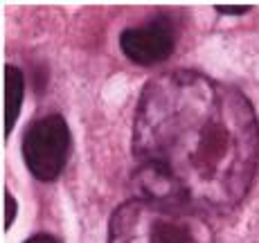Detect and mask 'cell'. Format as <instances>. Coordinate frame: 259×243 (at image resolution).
Segmentation results:
<instances>
[{
    "label": "cell",
    "mask_w": 259,
    "mask_h": 243,
    "mask_svg": "<svg viewBox=\"0 0 259 243\" xmlns=\"http://www.w3.org/2000/svg\"><path fill=\"white\" fill-rule=\"evenodd\" d=\"M70 149V133L61 117H45L36 122L23 140V155L34 176L43 182L54 180L65 164Z\"/></svg>",
    "instance_id": "6da1fadb"
},
{
    "label": "cell",
    "mask_w": 259,
    "mask_h": 243,
    "mask_svg": "<svg viewBox=\"0 0 259 243\" xmlns=\"http://www.w3.org/2000/svg\"><path fill=\"white\" fill-rule=\"evenodd\" d=\"M120 45L131 61L151 65L169 59L174 52V36L167 27L149 25L142 30H127L120 38Z\"/></svg>",
    "instance_id": "7a4b0ae2"
},
{
    "label": "cell",
    "mask_w": 259,
    "mask_h": 243,
    "mask_svg": "<svg viewBox=\"0 0 259 243\" xmlns=\"http://www.w3.org/2000/svg\"><path fill=\"white\" fill-rule=\"evenodd\" d=\"M23 92H25L23 72L14 65H5V135H9L18 120Z\"/></svg>",
    "instance_id": "3957f363"
},
{
    "label": "cell",
    "mask_w": 259,
    "mask_h": 243,
    "mask_svg": "<svg viewBox=\"0 0 259 243\" xmlns=\"http://www.w3.org/2000/svg\"><path fill=\"white\" fill-rule=\"evenodd\" d=\"M151 241L154 243H194L192 234L185 227L174 225L167 221H158L151 227Z\"/></svg>",
    "instance_id": "277c9868"
},
{
    "label": "cell",
    "mask_w": 259,
    "mask_h": 243,
    "mask_svg": "<svg viewBox=\"0 0 259 243\" xmlns=\"http://www.w3.org/2000/svg\"><path fill=\"white\" fill-rule=\"evenodd\" d=\"M16 201H14V196L9 191H5V230H9L14 218H16Z\"/></svg>",
    "instance_id": "5b68a950"
},
{
    "label": "cell",
    "mask_w": 259,
    "mask_h": 243,
    "mask_svg": "<svg viewBox=\"0 0 259 243\" xmlns=\"http://www.w3.org/2000/svg\"><path fill=\"white\" fill-rule=\"evenodd\" d=\"M217 11L221 14H230V16H239V14H248L250 7H239V5H232V7H217Z\"/></svg>",
    "instance_id": "8992f818"
},
{
    "label": "cell",
    "mask_w": 259,
    "mask_h": 243,
    "mask_svg": "<svg viewBox=\"0 0 259 243\" xmlns=\"http://www.w3.org/2000/svg\"><path fill=\"white\" fill-rule=\"evenodd\" d=\"M27 243H54V241L48 237V234H38V237L30 239V241H27Z\"/></svg>",
    "instance_id": "52a82bcc"
}]
</instances>
